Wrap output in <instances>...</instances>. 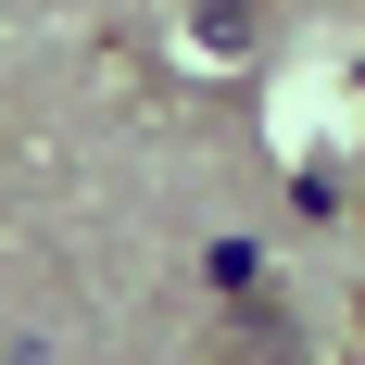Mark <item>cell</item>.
Wrapping results in <instances>:
<instances>
[{"label":"cell","mask_w":365,"mask_h":365,"mask_svg":"<svg viewBox=\"0 0 365 365\" xmlns=\"http://www.w3.org/2000/svg\"><path fill=\"white\" fill-rule=\"evenodd\" d=\"M177 13H189V26H202V38H240V26H252V13H264V0H177Z\"/></svg>","instance_id":"obj_1"},{"label":"cell","mask_w":365,"mask_h":365,"mask_svg":"<svg viewBox=\"0 0 365 365\" xmlns=\"http://www.w3.org/2000/svg\"><path fill=\"white\" fill-rule=\"evenodd\" d=\"M353 328H365V290H353Z\"/></svg>","instance_id":"obj_2"}]
</instances>
